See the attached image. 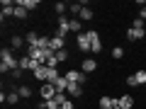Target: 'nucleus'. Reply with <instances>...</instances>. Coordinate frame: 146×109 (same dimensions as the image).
Returning <instances> with one entry per match:
<instances>
[{
    "instance_id": "1",
    "label": "nucleus",
    "mask_w": 146,
    "mask_h": 109,
    "mask_svg": "<svg viewBox=\"0 0 146 109\" xmlns=\"http://www.w3.org/2000/svg\"><path fill=\"white\" fill-rule=\"evenodd\" d=\"M15 68H20V58L12 56V49H3L0 51V73L15 70Z\"/></svg>"
},
{
    "instance_id": "2",
    "label": "nucleus",
    "mask_w": 146,
    "mask_h": 109,
    "mask_svg": "<svg viewBox=\"0 0 146 109\" xmlns=\"http://www.w3.org/2000/svg\"><path fill=\"white\" fill-rule=\"evenodd\" d=\"M39 95H42V99H44V102H49V99H54V97H56V87H54L51 83H44L42 87H39Z\"/></svg>"
},
{
    "instance_id": "3",
    "label": "nucleus",
    "mask_w": 146,
    "mask_h": 109,
    "mask_svg": "<svg viewBox=\"0 0 146 109\" xmlns=\"http://www.w3.org/2000/svg\"><path fill=\"white\" fill-rule=\"evenodd\" d=\"M88 36H90V51H93V53H100V51H102V41H100V34L90 29V32H88Z\"/></svg>"
},
{
    "instance_id": "4",
    "label": "nucleus",
    "mask_w": 146,
    "mask_h": 109,
    "mask_svg": "<svg viewBox=\"0 0 146 109\" xmlns=\"http://www.w3.org/2000/svg\"><path fill=\"white\" fill-rule=\"evenodd\" d=\"M144 36H146V29H144V27H129V29H127V39H129V41L144 39Z\"/></svg>"
},
{
    "instance_id": "5",
    "label": "nucleus",
    "mask_w": 146,
    "mask_h": 109,
    "mask_svg": "<svg viewBox=\"0 0 146 109\" xmlns=\"http://www.w3.org/2000/svg\"><path fill=\"white\" fill-rule=\"evenodd\" d=\"M76 44H78L80 51H90V36H88V32H80V34H76Z\"/></svg>"
},
{
    "instance_id": "6",
    "label": "nucleus",
    "mask_w": 146,
    "mask_h": 109,
    "mask_svg": "<svg viewBox=\"0 0 146 109\" xmlns=\"http://www.w3.org/2000/svg\"><path fill=\"white\" fill-rule=\"evenodd\" d=\"M68 32H71V20H66V17H58V27H56V36H66Z\"/></svg>"
},
{
    "instance_id": "7",
    "label": "nucleus",
    "mask_w": 146,
    "mask_h": 109,
    "mask_svg": "<svg viewBox=\"0 0 146 109\" xmlns=\"http://www.w3.org/2000/svg\"><path fill=\"white\" fill-rule=\"evenodd\" d=\"M39 66H42V63L32 61V58L27 56V53H25V56L20 58V68H22V70H32V73H34V70H36V68H39Z\"/></svg>"
},
{
    "instance_id": "8",
    "label": "nucleus",
    "mask_w": 146,
    "mask_h": 109,
    "mask_svg": "<svg viewBox=\"0 0 146 109\" xmlns=\"http://www.w3.org/2000/svg\"><path fill=\"white\" fill-rule=\"evenodd\" d=\"M27 56H29L32 61H36V63H42V66H44V51H42V49H36V46H27Z\"/></svg>"
},
{
    "instance_id": "9",
    "label": "nucleus",
    "mask_w": 146,
    "mask_h": 109,
    "mask_svg": "<svg viewBox=\"0 0 146 109\" xmlns=\"http://www.w3.org/2000/svg\"><path fill=\"white\" fill-rule=\"evenodd\" d=\"M15 7L17 5H12L10 0H3V22H5L7 17H15Z\"/></svg>"
},
{
    "instance_id": "10",
    "label": "nucleus",
    "mask_w": 146,
    "mask_h": 109,
    "mask_svg": "<svg viewBox=\"0 0 146 109\" xmlns=\"http://www.w3.org/2000/svg\"><path fill=\"white\" fill-rule=\"evenodd\" d=\"M51 85L56 87V95H58V92H66V90H68V85H71V83L66 80V75H61V78H58L56 83H51Z\"/></svg>"
},
{
    "instance_id": "11",
    "label": "nucleus",
    "mask_w": 146,
    "mask_h": 109,
    "mask_svg": "<svg viewBox=\"0 0 146 109\" xmlns=\"http://www.w3.org/2000/svg\"><path fill=\"white\" fill-rule=\"evenodd\" d=\"M34 78L42 80V83H46V80H49V68H46V66H39V68L34 70Z\"/></svg>"
},
{
    "instance_id": "12",
    "label": "nucleus",
    "mask_w": 146,
    "mask_h": 109,
    "mask_svg": "<svg viewBox=\"0 0 146 109\" xmlns=\"http://www.w3.org/2000/svg\"><path fill=\"white\" fill-rule=\"evenodd\" d=\"M117 102H119L122 109H131V107H134V97H131V95H122Z\"/></svg>"
},
{
    "instance_id": "13",
    "label": "nucleus",
    "mask_w": 146,
    "mask_h": 109,
    "mask_svg": "<svg viewBox=\"0 0 146 109\" xmlns=\"http://www.w3.org/2000/svg\"><path fill=\"white\" fill-rule=\"evenodd\" d=\"M98 107H100V109H115V107H117V99H115V97H102Z\"/></svg>"
},
{
    "instance_id": "14",
    "label": "nucleus",
    "mask_w": 146,
    "mask_h": 109,
    "mask_svg": "<svg viewBox=\"0 0 146 109\" xmlns=\"http://www.w3.org/2000/svg\"><path fill=\"white\" fill-rule=\"evenodd\" d=\"M63 46H66V44H63V39H61V36H51V44H49V49H51L54 53H56V51H61Z\"/></svg>"
},
{
    "instance_id": "15",
    "label": "nucleus",
    "mask_w": 146,
    "mask_h": 109,
    "mask_svg": "<svg viewBox=\"0 0 146 109\" xmlns=\"http://www.w3.org/2000/svg\"><path fill=\"white\" fill-rule=\"evenodd\" d=\"M95 68H98V61H95V58H85V61H83V73H85V75L93 73Z\"/></svg>"
},
{
    "instance_id": "16",
    "label": "nucleus",
    "mask_w": 146,
    "mask_h": 109,
    "mask_svg": "<svg viewBox=\"0 0 146 109\" xmlns=\"http://www.w3.org/2000/svg\"><path fill=\"white\" fill-rule=\"evenodd\" d=\"M66 95L68 97H80V95H83V87H80V85H68V90H66Z\"/></svg>"
},
{
    "instance_id": "17",
    "label": "nucleus",
    "mask_w": 146,
    "mask_h": 109,
    "mask_svg": "<svg viewBox=\"0 0 146 109\" xmlns=\"http://www.w3.org/2000/svg\"><path fill=\"white\" fill-rule=\"evenodd\" d=\"M39 36H42V34H36V32H27V36H25L27 46H36V41H39Z\"/></svg>"
},
{
    "instance_id": "18",
    "label": "nucleus",
    "mask_w": 146,
    "mask_h": 109,
    "mask_svg": "<svg viewBox=\"0 0 146 109\" xmlns=\"http://www.w3.org/2000/svg\"><path fill=\"white\" fill-rule=\"evenodd\" d=\"M17 5H22L25 10H34V7H39V0H20Z\"/></svg>"
},
{
    "instance_id": "19",
    "label": "nucleus",
    "mask_w": 146,
    "mask_h": 109,
    "mask_svg": "<svg viewBox=\"0 0 146 109\" xmlns=\"http://www.w3.org/2000/svg\"><path fill=\"white\" fill-rule=\"evenodd\" d=\"M71 32H76V34L83 32V22H80L78 17H73V20H71Z\"/></svg>"
},
{
    "instance_id": "20",
    "label": "nucleus",
    "mask_w": 146,
    "mask_h": 109,
    "mask_svg": "<svg viewBox=\"0 0 146 109\" xmlns=\"http://www.w3.org/2000/svg\"><path fill=\"white\" fill-rule=\"evenodd\" d=\"M78 20L80 22H88V20H93V10H90V7H83V10H80V15H78Z\"/></svg>"
},
{
    "instance_id": "21",
    "label": "nucleus",
    "mask_w": 146,
    "mask_h": 109,
    "mask_svg": "<svg viewBox=\"0 0 146 109\" xmlns=\"http://www.w3.org/2000/svg\"><path fill=\"white\" fill-rule=\"evenodd\" d=\"M10 44H12L10 49H22V44H25V39H22L20 34H15V36H12V39H10Z\"/></svg>"
},
{
    "instance_id": "22",
    "label": "nucleus",
    "mask_w": 146,
    "mask_h": 109,
    "mask_svg": "<svg viewBox=\"0 0 146 109\" xmlns=\"http://www.w3.org/2000/svg\"><path fill=\"white\" fill-rule=\"evenodd\" d=\"M83 7H85V5H80V3H73V5H68V12H71V15H76V17H78Z\"/></svg>"
},
{
    "instance_id": "23",
    "label": "nucleus",
    "mask_w": 146,
    "mask_h": 109,
    "mask_svg": "<svg viewBox=\"0 0 146 109\" xmlns=\"http://www.w3.org/2000/svg\"><path fill=\"white\" fill-rule=\"evenodd\" d=\"M54 58H56L58 63H63V61H68V51H66V49H61V51H56V53H54Z\"/></svg>"
},
{
    "instance_id": "24",
    "label": "nucleus",
    "mask_w": 146,
    "mask_h": 109,
    "mask_svg": "<svg viewBox=\"0 0 146 109\" xmlns=\"http://www.w3.org/2000/svg\"><path fill=\"white\" fill-rule=\"evenodd\" d=\"M17 92H20V97H32V87H27V85H20V87H17Z\"/></svg>"
},
{
    "instance_id": "25",
    "label": "nucleus",
    "mask_w": 146,
    "mask_h": 109,
    "mask_svg": "<svg viewBox=\"0 0 146 109\" xmlns=\"http://www.w3.org/2000/svg\"><path fill=\"white\" fill-rule=\"evenodd\" d=\"M20 102V92H17V90H12L10 95H7V104H17Z\"/></svg>"
},
{
    "instance_id": "26",
    "label": "nucleus",
    "mask_w": 146,
    "mask_h": 109,
    "mask_svg": "<svg viewBox=\"0 0 146 109\" xmlns=\"http://www.w3.org/2000/svg\"><path fill=\"white\" fill-rule=\"evenodd\" d=\"M54 10H56L58 17H63V12L68 10V5H66V3H56V5H54Z\"/></svg>"
},
{
    "instance_id": "27",
    "label": "nucleus",
    "mask_w": 146,
    "mask_h": 109,
    "mask_svg": "<svg viewBox=\"0 0 146 109\" xmlns=\"http://www.w3.org/2000/svg\"><path fill=\"white\" fill-rule=\"evenodd\" d=\"M27 12H29V10H25L22 5H17V7H15V17H17V20H25V17H27Z\"/></svg>"
},
{
    "instance_id": "28",
    "label": "nucleus",
    "mask_w": 146,
    "mask_h": 109,
    "mask_svg": "<svg viewBox=\"0 0 146 109\" xmlns=\"http://www.w3.org/2000/svg\"><path fill=\"white\" fill-rule=\"evenodd\" d=\"M134 78H136V83H139V85H146V70L134 73Z\"/></svg>"
},
{
    "instance_id": "29",
    "label": "nucleus",
    "mask_w": 146,
    "mask_h": 109,
    "mask_svg": "<svg viewBox=\"0 0 146 109\" xmlns=\"http://www.w3.org/2000/svg\"><path fill=\"white\" fill-rule=\"evenodd\" d=\"M122 56H124V49H122V46L112 49V58H122Z\"/></svg>"
},
{
    "instance_id": "30",
    "label": "nucleus",
    "mask_w": 146,
    "mask_h": 109,
    "mask_svg": "<svg viewBox=\"0 0 146 109\" xmlns=\"http://www.w3.org/2000/svg\"><path fill=\"white\" fill-rule=\"evenodd\" d=\"M66 99H68V97H66V95H63V92H58V95H56V97H54V102H56V104H58V107H61V104H63V102H66Z\"/></svg>"
},
{
    "instance_id": "31",
    "label": "nucleus",
    "mask_w": 146,
    "mask_h": 109,
    "mask_svg": "<svg viewBox=\"0 0 146 109\" xmlns=\"http://www.w3.org/2000/svg\"><path fill=\"white\" fill-rule=\"evenodd\" d=\"M10 75H12V80H20V78H22V68H15V70H10Z\"/></svg>"
},
{
    "instance_id": "32",
    "label": "nucleus",
    "mask_w": 146,
    "mask_h": 109,
    "mask_svg": "<svg viewBox=\"0 0 146 109\" xmlns=\"http://www.w3.org/2000/svg\"><path fill=\"white\" fill-rule=\"evenodd\" d=\"M127 85H129V87H139V83H136L134 75H129V78H127Z\"/></svg>"
},
{
    "instance_id": "33",
    "label": "nucleus",
    "mask_w": 146,
    "mask_h": 109,
    "mask_svg": "<svg viewBox=\"0 0 146 109\" xmlns=\"http://www.w3.org/2000/svg\"><path fill=\"white\" fill-rule=\"evenodd\" d=\"M61 109H76V107H73V102H71V99H66V102L61 104Z\"/></svg>"
}]
</instances>
